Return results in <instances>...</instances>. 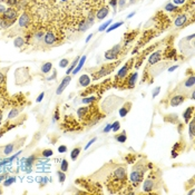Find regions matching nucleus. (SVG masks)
I'll list each match as a JSON object with an SVG mask.
<instances>
[{"mask_svg":"<svg viewBox=\"0 0 195 195\" xmlns=\"http://www.w3.org/2000/svg\"><path fill=\"white\" fill-rule=\"evenodd\" d=\"M1 119H2V112L0 110V124H1Z\"/></svg>","mask_w":195,"mask_h":195,"instance_id":"57","label":"nucleus"},{"mask_svg":"<svg viewBox=\"0 0 195 195\" xmlns=\"http://www.w3.org/2000/svg\"><path fill=\"white\" fill-rule=\"evenodd\" d=\"M159 92H161V87H156V88L154 89V92H153V95H152L153 98H155V97H156V96L158 95Z\"/></svg>","mask_w":195,"mask_h":195,"instance_id":"45","label":"nucleus"},{"mask_svg":"<svg viewBox=\"0 0 195 195\" xmlns=\"http://www.w3.org/2000/svg\"><path fill=\"white\" fill-rule=\"evenodd\" d=\"M194 121H191V123H189V137L194 138Z\"/></svg>","mask_w":195,"mask_h":195,"instance_id":"33","label":"nucleus"},{"mask_svg":"<svg viewBox=\"0 0 195 195\" xmlns=\"http://www.w3.org/2000/svg\"><path fill=\"white\" fill-rule=\"evenodd\" d=\"M115 65H117V63H116V64H109V65L103 66L99 70H97L96 72L93 74L94 80H97V79H99V78H101V77H104V76H107V75H109L110 72L114 70Z\"/></svg>","mask_w":195,"mask_h":195,"instance_id":"4","label":"nucleus"},{"mask_svg":"<svg viewBox=\"0 0 195 195\" xmlns=\"http://www.w3.org/2000/svg\"><path fill=\"white\" fill-rule=\"evenodd\" d=\"M177 67H178V66H177V65H175V66H172V67H171V68H168V72H173V70H175V69H176V68H177Z\"/></svg>","mask_w":195,"mask_h":195,"instance_id":"52","label":"nucleus"},{"mask_svg":"<svg viewBox=\"0 0 195 195\" xmlns=\"http://www.w3.org/2000/svg\"><path fill=\"white\" fill-rule=\"evenodd\" d=\"M119 52H121V45H116L112 49H109V50L105 52V58L107 60H114V59L118 57Z\"/></svg>","mask_w":195,"mask_h":195,"instance_id":"8","label":"nucleus"},{"mask_svg":"<svg viewBox=\"0 0 195 195\" xmlns=\"http://www.w3.org/2000/svg\"><path fill=\"white\" fill-rule=\"evenodd\" d=\"M134 14H135V12H130V14H128V16H127V18H130V17H133Z\"/></svg>","mask_w":195,"mask_h":195,"instance_id":"56","label":"nucleus"},{"mask_svg":"<svg viewBox=\"0 0 195 195\" xmlns=\"http://www.w3.org/2000/svg\"><path fill=\"white\" fill-rule=\"evenodd\" d=\"M57 175H58V178H59V182H60V183H64L66 180L65 173H64L63 171H59V172H57Z\"/></svg>","mask_w":195,"mask_h":195,"instance_id":"34","label":"nucleus"},{"mask_svg":"<svg viewBox=\"0 0 195 195\" xmlns=\"http://www.w3.org/2000/svg\"><path fill=\"white\" fill-rule=\"evenodd\" d=\"M116 141L118 142V143H125L126 142V139H127V136H126V132L124 130V132H122L119 135H117L116 136Z\"/></svg>","mask_w":195,"mask_h":195,"instance_id":"26","label":"nucleus"},{"mask_svg":"<svg viewBox=\"0 0 195 195\" xmlns=\"http://www.w3.org/2000/svg\"><path fill=\"white\" fill-rule=\"evenodd\" d=\"M41 154H43V157H50V156L54 155V152H52L51 150H43Z\"/></svg>","mask_w":195,"mask_h":195,"instance_id":"39","label":"nucleus"},{"mask_svg":"<svg viewBox=\"0 0 195 195\" xmlns=\"http://www.w3.org/2000/svg\"><path fill=\"white\" fill-rule=\"evenodd\" d=\"M22 109H23V107H22V106H19V107H18V105H16L14 107H12L11 110L9 112L8 121H12V119H14L17 116H19V114H20V112H21Z\"/></svg>","mask_w":195,"mask_h":195,"instance_id":"13","label":"nucleus"},{"mask_svg":"<svg viewBox=\"0 0 195 195\" xmlns=\"http://www.w3.org/2000/svg\"><path fill=\"white\" fill-rule=\"evenodd\" d=\"M109 14L108 7H103V8H101L98 11H97V14H96V18H97L98 20H103V19H105V18L107 17V14Z\"/></svg>","mask_w":195,"mask_h":195,"instance_id":"17","label":"nucleus"},{"mask_svg":"<svg viewBox=\"0 0 195 195\" xmlns=\"http://www.w3.org/2000/svg\"><path fill=\"white\" fill-rule=\"evenodd\" d=\"M60 170H61L63 172H66V171L68 170V162H67L66 159H63V162H61V164H60Z\"/></svg>","mask_w":195,"mask_h":195,"instance_id":"37","label":"nucleus"},{"mask_svg":"<svg viewBox=\"0 0 195 195\" xmlns=\"http://www.w3.org/2000/svg\"><path fill=\"white\" fill-rule=\"evenodd\" d=\"M79 59H80L79 56H77V57L75 58V60L72 61V66H70V67H69V68L67 69V72H66V74H67V75H69V74L72 72V70H74V69H75V67L77 66V64H78V61H79Z\"/></svg>","mask_w":195,"mask_h":195,"instance_id":"29","label":"nucleus"},{"mask_svg":"<svg viewBox=\"0 0 195 195\" xmlns=\"http://www.w3.org/2000/svg\"><path fill=\"white\" fill-rule=\"evenodd\" d=\"M132 63H133L132 60H130V61H128L126 65L123 66V67L119 69V72H117V75H116V77H115L116 86H117V87L122 86V84H123L124 79H125V77L127 76V72H128V70H130V64H132Z\"/></svg>","mask_w":195,"mask_h":195,"instance_id":"3","label":"nucleus"},{"mask_svg":"<svg viewBox=\"0 0 195 195\" xmlns=\"http://www.w3.org/2000/svg\"><path fill=\"white\" fill-rule=\"evenodd\" d=\"M70 80H72V77L67 75L65 78L61 80V83L59 84V86H58L57 90H56V94H57V95L63 94V92H64V90L66 89V87L68 86V84L70 83Z\"/></svg>","mask_w":195,"mask_h":195,"instance_id":"11","label":"nucleus"},{"mask_svg":"<svg viewBox=\"0 0 195 195\" xmlns=\"http://www.w3.org/2000/svg\"><path fill=\"white\" fill-rule=\"evenodd\" d=\"M95 142H96V137L92 138V139H90V141H89V142L87 143V145H86V146H85V150H88V148H89V146H92V145L94 144Z\"/></svg>","mask_w":195,"mask_h":195,"instance_id":"43","label":"nucleus"},{"mask_svg":"<svg viewBox=\"0 0 195 195\" xmlns=\"http://www.w3.org/2000/svg\"><path fill=\"white\" fill-rule=\"evenodd\" d=\"M88 108H89V106H88V107H80V108H78V110H77V115H78V117H79L80 119L84 118V116L87 114Z\"/></svg>","mask_w":195,"mask_h":195,"instance_id":"28","label":"nucleus"},{"mask_svg":"<svg viewBox=\"0 0 195 195\" xmlns=\"http://www.w3.org/2000/svg\"><path fill=\"white\" fill-rule=\"evenodd\" d=\"M80 152H81L80 147H76V148H74V150L72 151V153H70V158H72V161H76L77 157H78V155L80 154Z\"/></svg>","mask_w":195,"mask_h":195,"instance_id":"25","label":"nucleus"},{"mask_svg":"<svg viewBox=\"0 0 195 195\" xmlns=\"http://www.w3.org/2000/svg\"><path fill=\"white\" fill-rule=\"evenodd\" d=\"M17 143H10V144L6 145V146H3L1 150H2V154L3 155H10L11 153L14 152V150L17 147Z\"/></svg>","mask_w":195,"mask_h":195,"instance_id":"18","label":"nucleus"},{"mask_svg":"<svg viewBox=\"0 0 195 195\" xmlns=\"http://www.w3.org/2000/svg\"><path fill=\"white\" fill-rule=\"evenodd\" d=\"M176 9H178V8L176 7V6H174L173 3H167L166 6H165V10L166 11H175Z\"/></svg>","mask_w":195,"mask_h":195,"instance_id":"38","label":"nucleus"},{"mask_svg":"<svg viewBox=\"0 0 195 195\" xmlns=\"http://www.w3.org/2000/svg\"><path fill=\"white\" fill-rule=\"evenodd\" d=\"M43 96H45V93H40V95H39V96H38V98H37V103H40V101H43Z\"/></svg>","mask_w":195,"mask_h":195,"instance_id":"47","label":"nucleus"},{"mask_svg":"<svg viewBox=\"0 0 195 195\" xmlns=\"http://www.w3.org/2000/svg\"><path fill=\"white\" fill-rule=\"evenodd\" d=\"M92 37H93V35H89V36L87 37V38H86V43H88V41L92 39Z\"/></svg>","mask_w":195,"mask_h":195,"instance_id":"54","label":"nucleus"},{"mask_svg":"<svg viewBox=\"0 0 195 195\" xmlns=\"http://www.w3.org/2000/svg\"><path fill=\"white\" fill-rule=\"evenodd\" d=\"M110 23H112V20H108V21L104 22L101 27L98 28V31H104V30H106L107 27H109V25H110Z\"/></svg>","mask_w":195,"mask_h":195,"instance_id":"35","label":"nucleus"},{"mask_svg":"<svg viewBox=\"0 0 195 195\" xmlns=\"http://www.w3.org/2000/svg\"><path fill=\"white\" fill-rule=\"evenodd\" d=\"M2 1L7 2L9 6H11V7H12V6H17V5L19 3V1H20V0H2Z\"/></svg>","mask_w":195,"mask_h":195,"instance_id":"41","label":"nucleus"},{"mask_svg":"<svg viewBox=\"0 0 195 195\" xmlns=\"http://www.w3.org/2000/svg\"><path fill=\"white\" fill-rule=\"evenodd\" d=\"M14 181H16V178H14V176H11V177H8L7 180L3 182V185H5V186H9V185H11L12 183H14Z\"/></svg>","mask_w":195,"mask_h":195,"instance_id":"36","label":"nucleus"},{"mask_svg":"<svg viewBox=\"0 0 195 195\" xmlns=\"http://www.w3.org/2000/svg\"><path fill=\"white\" fill-rule=\"evenodd\" d=\"M145 171H146V167H145V165H143V162L136 164L135 167L133 168V172L130 176V181L132 182V184L134 186H137L138 184L143 181Z\"/></svg>","mask_w":195,"mask_h":195,"instance_id":"1","label":"nucleus"},{"mask_svg":"<svg viewBox=\"0 0 195 195\" xmlns=\"http://www.w3.org/2000/svg\"><path fill=\"white\" fill-rule=\"evenodd\" d=\"M137 75H138L137 72H132L128 76H126L123 81V84H122V86H121V88H125V87L128 88V89L134 88V87H135L136 79H137Z\"/></svg>","mask_w":195,"mask_h":195,"instance_id":"6","label":"nucleus"},{"mask_svg":"<svg viewBox=\"0 0 195 195\" xmlns=\"http://www.w3.org/2000/svg\"><path fill=\"white\" fill-rule=\"evenodd\" d=\"M43 41L46 45H52L56 41V35L52 31H47L45 34V37H43Z\"/></svg>","mask_w":195,"mask_h":195,"instance_id":"16","label":"nucleus"},{"mask_svg":"<svg viewBox=\"0 0 195 195\" xmlns=\"http://www.w3.org/2000/svg\"><path fill=\"white\" fill-rule=\"evenodd\" d=\"M130 106H132V103H125L123 106L119 108V112H118V114L121 117H125V116L128 114V112L130 110Z\"/></svg>","mask_w":195,"mask_h":195,"instance_id":"19","label":"nucleus"},{"mask_svg":"<svg viewBox=\"0 0 195 195\" xmlns=\"http://www.w3.org/2000/svg\"><path fill=\"white\" fill-rule=\"evenodd\" d=\"M58 152L59 153H66L67 152V146H65V145L59 146V147H58Z\"/></svg>","mask_w":195,"mask_h":195,"instance_id":"44","label":"nucleus"},{"mask_svg":"<svg viewBox=\"0 0 195 195\" xmlns=\"http://www.w3.org/2000/svg\"><path fill=\"white\" fill-rule=\"evenodd\" d=\"M116 5H117V0H110V6L116 9Z\"/></svg>","mask_w":195,"mask_h":195,"instance_id":"50","label":"nucleus"},{"mask_svg":"<svg viewBox=\"0 0 195 195\" xmlns=\"http://www.w3.org/2000/svg\"><path fill=\"white\" fill-rule=\"evenodd\" d=\"M193 38H194V35H191V36L187 38V39H193Z\"/></svg>","mask_w":195,"mask_h":195,"instance_id":"59","label":"nucleus"},{"mask_svg":"<svg viewBox=\"0 0 195 195\" xmlns=\"http://www.w3.org/2000/svg\"><path fill=\"white\" fill-rule=\"evenodd\" d=\"M61 1H63V2H65V1H67V0H61Z\"/></svg>","mask_w":195,"mask_h":195,"instance_id":"61","label":"nucleus"},{"mask_svg":"<svg viewBox=\"0 0 195 195\" xmlns=\"http://www.w3.org/2000/svg\"><path fill=\"white\" fill-rule=\"evenodd\" d=\"M68 64H69V60H68V59H66V58H64V59H61V60H60L59 66H60L61 68H65V67L68 66Z\"/></svg>","mask_w":195,"mask_h":195,"instance_id":"42","label":"nucleus"},{"mask_svg":"<svg viewBox=\"0 0 195 195\" xmlns=\"http://www.w3.org/2000/svg\"><path fill=\"white\" fill-rule=\"evenodd\" d=\"M186 19H187L186 14H178V16L176 17V19H175V26H176V27L183 26V25L186 22Z\"/></svg>","mask_w":195,"mask_h":195,"instance_id":"22","label":"nucleus"},{"mask_svg":"<svg viewBox=\"0 0 195 195\" xmlns=\"http://www.w3.org/2000/svg\"><path fill=\"white\" fill-rule=\"evenodd\" d=\"M51 68H52V64H51V63H45V64L41 66V72L47 74V72H50Z\"/></svg>","mask_w":195,"mask_h":195,"instance_id":"27","label":"nucleus"},{"mask_svg":"<svg viewBox=\"0 0 195 195\" xmlns=\"http://www.w3.org/2000/svg\"><path fill=\"white\" fill-rule=\"evenodd\" d=\"M7 68L0 70V99L5 96L7 97V90H6V70Z\"/></svg>","mask_w":195,"mask_h":195,"instance_id":"7","label":"nucleus"},{"mask_svg":"<svg viewBox=\"0 0 195 195\" xmlns=\"http://www.w3.org/2000/svg\"><path fill=\"white\" fill-rule=\"evenodd\" d=\"M30 22H31V16H30V14L27 12V11L23 12L20 16V18H19V26L21 28H28Z\"/></svg>","mask_w":195,"mask_h":195,"instance_id":"9","label":"nucleus"},{"mask_svg":"<svg viewBox=\"0 0 195 195\" xmlns=\"http://www.w3.org/2000/svg\"><path fill=\"white\" fill-rule=\"evenodd\" d=\"M109 130H112V124H108V125L103 130V132H104V133H108Z\"/></svg>","mask_w":195,"mask_h":195,"instance_id":"46","label":"nucleus"},{"mask_svg":"<svg viewBox=\"0 0 195 195\" xmlns=\"http://www.w3.org/2000/svg\"><path fill=\"white\" fill-rule=\"evenodd\" d=\"M1 193H2V189H1V187H0V194H1Z\"/></svg>","mask_w":195,"mask_h":195,"instance_id":"60","label":"nucleus"},{"mask_svg":"<svg viewBox=\"0 0 195 195\" xmlns=\"http://www.w3.org/2000/svg\"><path fill=\"white\" fill-rule=\"evenodd\" d=\"M90 81H92V79H90V77L88 76V75H81L79 78V85L81 87H87L90 85Z\"/></svg>","mask_w":195,"mask_h":195,"instance_id":"21","label":"nucleus"},{"mask_svg":"<svg viewBox=\"0 0 195 195\" xmlns=\"http://www.w3.org/2000/svg\"><path fill=\"white\" fill-rule=\"evenodd\" d=\"M5 178H6V176H5V175H0V181H3Z\"/></svg>","mask_w":195,"mask_h":195,"instance_id":"55","label":"nucleus"},{"mask_svg":"<svg viewBox=\"0 0 195 195\" xmlns=\"http://www.w3.org/2000/svg\"><path fill=\"white\" fill-rule=\"evenodd\" d=\"M93 23H94V17H93V14H90V16H89L87 19H84V20L80 21L78 30H79V31H86L87 29L89 28Z\"/></svg>","mask_w":195,"mask_h":195,"instance_id":"10","label":"nucleus"},{"mask_svg":"<svg viewBox=\"0 0 195 195\" xmlns=\"http://www.w3.org/2000/svg\"><path fill=\"white\" fill-rule=\"evenodd\" d=\"M184 101H185V96H183V95H175V96H173V97L171 98L170 105L175 107V106H178V105L183 104Z\"/></svg>","mask_w":195,"mask_h":195,"instance_id":"14","label":"nucleus"},{"mask_svg":"<svg viewBox=\"0 0 195 195\" xmlns=\"http://www.w3.org/2000/svg\"><path fill=\"white\" fill-rule=\"evenodd\" d=\"M194 83H195V78H194V76L192 75L191 77H188L187 79L184 81V86L186 87V88H193Z\"/></svg>","mask_w":195,"mask_h":195,"instance_id":"24","label":"nucleus"},{"mask_svg":"<svg viewBox=\"0 0 195 195\" xmlns=\"http://www.w3.org/2000/svg\"><path fill=\"white\" fill-rule=\"evenodd\" d=\"M85 61H86V56H83V57L79 59V61H78L77 66L75 67V69L72 70V74H74V75H76V74H77V72H79L80 69L83 68V66H84V64H85Z\"/></svg>","mask_w":195,"mask_h":195,"instance_id":"23","label":"nucleus"},{"mask_svg":"<svg viewBox=\"0 0 195 195\" xmlns=\"http://www.w3.org/2000/svg\"><path fill=\"white\" fill-rule=\"evenodd\" d=\"M195 95H194V92H192V96H191V99H194Z\"/></svg>","mask_w":195,"mask_h":195,"instance_id":"58","label":"nucleus"},{"mask_svg":"<svg viewBox=\"0 0 195 195\" xmlns=\"http://www.w3.org/2000/svg\"><path fill=\"white\" fill-rule=\"evenodd\" d=\"M97 99H98V98H97V97H95V96L85 97V98L83 99V103H84V104H89V105H90V104H93V103H94V101H96Z\"/></svg>","mask_w":195,"mask_h":195,"instance_id":"31","label":"nucleus"},{"mask_svg":"<svg viewBox=\"0 0 195 195\" xmlns=\"http://www.w3.org/2000/svg\"><path fill=\"white\" fill-rule=\"evenodd\" d=\"M161 58H162V51L161 50L155 51V52H153L152 55L150 56L148 63H150V65H155V64H157L161 60Z\"/></svg>","mask_w":195,"mask_h":195,"instance_id":"15","label":"nucleus"},{"mask_svg":"<svg viewBox=\"0 0 195 195\" xmlns=\"http://www.w3.org/2000/svg\"><path fill=\"white\" fill-rule=\"evenodd\" d=\"M5 10H6V8L3 7L2 5H0V14H3V11H5Z\"/></svg>","mask_w":195,"mask_h":195,"instance_id":"53","label":"nucleus"},{"mask_svg":"<svg viewBox=\"0 0 195 195\" xmlns=\"http://www.w3.org/2000/svg\"><path fill=\"white\" fill-rule=\"evenodd\" d=\"M59 119V109H56V112H55V117H54V121H58Z\"/></svg>","mask_w":195,"mask_h":195,"instance_id":"49","label":"nucleus"},{"mask_svg":"<svg viewBox=\"0 0 195 195\" xmlns=\"http://www.w3.org/2000/svg\"><path fill=\"white\" fill-rule=\"evenodd\" d=\"M30 80L28 68H19L16 70V84L17 85H23Z\"/></svg>","mask_w":195,"mask_h":195,"instance_id":"2","label":"nucleus"},{"mask_svg":"<svg viewBox=\"0 0 195 195\" xmlns=\"http://www.w3.org/2000/svg\"><path fill=\"white\" fill-rule=\"evenodd\" d=\"M193 112H194V106H191V107H187V109L183 113V118H184V122L186 124L191 121V118L193 116Z\"/></svg>","mask_w":195,"mask_h":195,"instance_id":"20","label":"nucleus"},{"mask_svg":"<svg viewBox=\"0 0 195 195\" xmlns=\"http://www.w3.org/2000/svg\"><path fill=\"white\" fill-rule=\"evenodd\" d=\"M14 47H22L23 45H25V39L22 38V37H17L16 39H14Z\"/></svg>","mask_w":195,"mask_h":195,"instance_id":"30","label":"nucleus"},{"mask_svg":"<svg viewBox=\"0 0 195 195\" xmlns=\"http://www.w3.org/2000/svg\"><path fill=\"white\" fill-rule=\"evenodd\" d=\"M123 23H124L123 21H118V22H116V23H113L112 26H109L108 28H107V32H110V31H113V30L117 29L118 27H121Z\"/></svg>","mask_w":195,"mask_h":195,"instance_id":"32","label":"nucleus"},{"mask_svg":"<svg viewBox=\"0 0 195 195\" xmlns=\"http://www.w3.org/2000/svg\"><path fill=\"white\" fill-rule=\"evenodd\" d=\"M119 128H121V124H119L118 121H116V122H114V123L112 124V130H114L115 133L117 130H119Z\"/></svg>","mask_w":195,"mask_h":195,"instance_id":"40","label":"nucleus"},{"mask_svg":"<svg viewBox=\"0 0 195 195\" xmlns=\"http://www.w3.org/2000/svg\"><path fill=\"white\" fill-rule=\"evenodd\" d=\"M185 1H186V0H173V2L175 5H183Z\"/></svg>","mask_w":195,"mask_h":195,"instance_id":"48","label":"nucleus"},{"mask_svg":"<svg viewBox=\"0 0 195 195\" xmlns=\"http://www.w3.org/2000/svg\"><path fill=\"white\" fill-rule=\"evenodd\" d=\"M56 76H57V72H56V70H54V75L51 76V77H49V78H47V80H51V79H55L56 78Z\"/></svg>","mask_w":195,"mask_h":195,"instance_id":"51","label":"nucleus"},{"mask_svg":"<svg viewBox=\"0 0 195 195\" xmlns=\"http://www.w3.org/2000/svg\"><path fill=\"white\" fill-rule=\"evenodd\" d=\"M0 17H1L2 19H5V20H8V21L14 23V22L16 21V19H17V17H18V11H17L14 8L9 7L3 11V14H0Z\"/></svg>","mask_w":195,"mask_h":195,"instance_id":"5","label":"nucleus"},{"mask_svg":"<svg viewBox=\"0 0 195 195\" xmlns=\"http://www.w3.org/2000/svg\"><path fill=\"white\" fill-rule=\"evenodd\" d=\"M154 188H155V183H154V178H152V176H151V177L146 178V180L144 181V184H143V191L148 193V192H152Z\"/></svg>","mask_w":195,"mask_h":195,"instance_id":"12","label":"nucleus"}]
</instances>
